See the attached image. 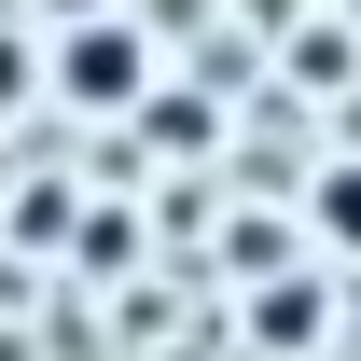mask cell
<instances>
[{"mask_svg":"<svg viewBox=\"0 0 361 361\" xmlns=\"http://www.w3.org/2000/svg\"><path fill=\"white\" fill-rule=\"evenodd\" d=\"M56 97H70V111H139V97H153V42L111 28V14H84V28L56 42Z\"/></svg>","mask_w":361,"mask_h":361,"instance_id":"obj_1","label":"cell"},{"mask_svg":"<svg viewBox=\"0 0 361 361\" xmlns=\"http://www.w3.org/2000/svg\"><path fill=\"white\" fill-rule=\"evenodd\" d=\"M306 223L334 236V250H361V153H334V167L306 180Z\"/></svg>","mask_w":361,"mask_h":361,"instance_id":"obj_2","label":"cell"},{"mask_svg":"<svg viewBox=\"0 0 361 361\" xmlns=\"http://www.w3.org/2000/svg\"><path fill=\"white\" fill-rule=\"evenodd\" d=\"M250 334L264 348H319V278H278L264 306H250Z\"/></svg>","mask_w":361,"mask_h":361,"instance_id":"obj_3","label":"cell"},{"mask_svg":"<svg viewBox=\"0 0 361 361\" xmlns=\"http://www.w3.org/2000/svg\"><path fill=\"white\" fill-rule=\"evenodd\" d=\"M139 139H180V153H195V139H209V97H195V84H153V97H139Z\"/></svg>","mask_w":361,"mask_h":361,"instance_id":"obj_4","label":"cell"},{"mask_svg":"<svg viewBox=\"0 0 361 361\" xmlns=\"http://www.w3.org/2000/svg\"><path fill=\"white\" fill-rule=\"evenodd\" d=\"M348 56H361V42H348V28H306V42H292V70H306V84H319V97H348V84H361Z\"/></svg>","mask_w":361,"mask_h":361,"instance_id":"obj_5","label":"cell"},{"mask_svg":"<svg viewBox=\"0 0 361 361\" xmlns=\"http://www.w3.org/2000/svg\"><path fill=\"white\" fill-rule=\"evenodd\" d=\"M14 97H28V42H0V111H14Z\"/></svg>","mask_w":361,"mask_h":361,"instance_id":"obj_6","label":"cell"},{"mask_svg":"<svg viewBox=\"0 0 361 361\" xmlns=\"http://www.w3.org/2000/svg\"><path fill=\"white\" fill-rule=\"evenodd\" d=\"M348 153H361V84H348Z\"/></svg>","mask_w":361,"mask_h":361,"instance_id":"obj_7","label":"cell"},{"mask_svg":"<svg viewBox=\"0 0 361 361\" xmlns=\"http://www.w3.org/2000/svg\"><path fill=\"white\" fill-rule=\"evenodd\" d=\"M56 14H97V0H56Z\"/></svg>","mask_w":361,"mask_h":361,"instance_id":"obj_8","label":"cell"}]
</instances>
